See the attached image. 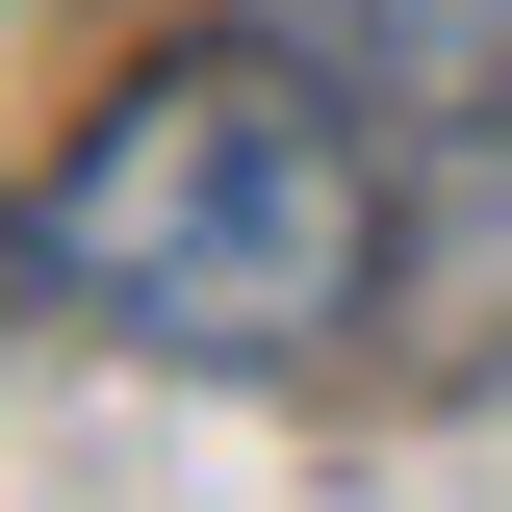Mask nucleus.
<instances>
[{
    "label": "nucleus",
    "mask_w": 512,
    "mask_h": 512,
    "mask_svg": "<svg viewBox=\"0 0 512 512\" xmlns=\"http://www.w3.org/2000/svg\"><path fill=\"white\" fill-rule=\"evenodd\" d=\"M0 282L128 359H308L384 282V154L333 128L308 52H128L77 154L0 205Z\"/></svg>",
    "instance_id": "nucleus-1"
},
{
    "label": "nucleus",
    "mask_w": 512,
    "mask_h": 512,
    "mask_svg": "<svg viewBox=\"0 0 512 512\" xmlns=\"http://www.w3.org/2000/svg\"><path fill=\"white\" fill-rule=\"evenodd\" d=\"M461 180L487 231H436V333H512V103H461Z\"/></svg>",
    "instance_id": "nucleus-2"
}]
</instances>
